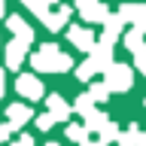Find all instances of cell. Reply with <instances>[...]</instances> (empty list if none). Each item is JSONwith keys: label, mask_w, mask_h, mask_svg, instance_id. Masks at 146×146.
<instances>
[{"label": "cell", "mask_w": 146, "mask_h": 146, "mask_svg": "<svg viewBox=\"0 0 146 146\" xmlns=\"http://www.w3.org/2000/svg\"><path fill=\"white\" fill-rule=\"evenodd\" d=\"M31 67L40 70V73H64V70H70V67H73V58H70V55H64L55 43H43V46H40V52L31 55Z\"/></svg>", "instance_id": "cell-1"}, {"label": "cell", "mask_w": 146, "mask_h": 146, "mask_svg": "<svg viewBox=\"0 0 146 146\" xmlns=\"http://www.w3.org/2000/svg\"><path fill=\"white\" fill-rule=\"evenodd\" d=\"M107 88L110 91H128L131 88V82H134V73L128 64H110L107 67Z\"/></svg>", "instance_id": "cell-2"}, {"label": "cell", "mask_w": 146, "mask_h": 146, "mask_svg": "<svg viewBox=\"0 0 146 146\" xmlns=\"http://www.w3.org/2000/svg\"><path fill=\"white\" fill-rule=\"evenodd\" d=\"M15 91L21 94V98H27V100H40L46 88H43V82L36 79L34 73H21V76L15 79Z\"/></svg>", "instance_id": "cell-3"}, {"label": "cell", "mask_w": 146, "mask_h": 146, "mask_svg": "<svg viewBox=\"0 0 146 146\" xmlns=\"http://www.w3.org/2000/svg\"><path fill=\"white\" fill-rule=\"evenodd\" d=\"M67 40H70L79 52H94V43H98V40H94V34H91L88 27H76V25L67 27Z\"/></svg>", "instance_id": "cell-4"}, {"label": "cell", "mask_w": 146, "mask_h": 146, "mask_svg": "<svg viewBox=\"0 0 146 146\" xmlns=\"http://www.w3.org/2000/svg\"><path fill=\"white\" fill-rule=\"evenodd\" d=\"M119 15L125 18V21H134L137 31L146 34V6H140V3H125V6L119 9Z\"/></svg>", "instance_id": "cell-5"}, {"label": "cell", "mask_w": 146, "mask_h": 146, "mask_svg": "<svg viewBox=\"0 0 146 146\" xmlns=\"http://www.w3.org/2000/svg\"><path fill=\"white\" fill-rule=\"evenodd\" d=\"M6 27L15 34V40H21V43H27V46L34 43V27L27 25L21 15H9V18H6Z\"/></svg>", "instance_id": "cell-6"}, {"label": "cell", "mask_w": 146, "mask_h": 146, "mask_svg": "<svg viewBox=\"0 0 146 146\" xmlns=\"http://www.w3.org/2000/svg\"><path fill=\"white\" fill-rule=\"evenodd\" d=\"M46 107H49V113L55 116V122H67L70 113H73V107L61 98V94H49V98H46Z\"/></svg>", "instance_id": "cell-7"}, {"label": "cell", "mask_w": 146, "mask_h": 146, "mask_svg": "<svg viewBox=\"0 0 146 146\" xmlns=\"http://www.w3.org/2000/svg\"><path fill=\"white\" fill-rule=\"evenodd\" d=\"M70 12H73L70 6H58L55 12H46V15H43V25L49 27L52 34H58V31H64V25H67V18H70Z\"/></svg>", "instance_id": "cell-8"}, {"label": "cell", "mask_w": 146, "mask_h": 146, "mask_svg": "<svg viewBox=\"0 0 146 146\" xmlns=\"http://www.w3.org/2000/svg\"><path fill=\"white\" fill-rule=\"evenodd\" d=\"M6 116H9V125L12 128H21V125H27L34 119V110L25 107V104H12V107H6Z\"/></svg>", "instance_id": "cell-9"}, {"label": "cell", "mask_w": 146, "mask_h": 146, "mask_svg": "<svg viewBox=\"0 0 146 146\" xmlns=\"http://www.w3.org/2000/svg\"><path fill=\"white\" fill-rule=\"evenodd\" d=\"M25 49H27V43H21V40L6 43V67H9V70H18V67H21V61H25Z\"/></svg>", "instance_id": "cell-10"}, {"label": "cell", "mask_w": 146, "mask_h": 146, "mask_svg": "<svg viewBox=\"0 0 146 146\" xmlns=\"http://www.w3.org/2000/svg\"><path fill=\"white\" fill-rule=\"evenodd\" d=\"M79 15L85 18V21H100V25H107L110 21V9L104 6V3H91V6L79 9Z\"/></svg>", "instance_id": "cell-11"}, {"label": "cell", "mask_w": 146, "mask_h": 146, "mask_svg": "<svg viewBox=\"0 0 146 146\" xmlns=\"http://www.w3.org/2000/svg\"><path fill=\"white\" fill-rule=\"evenodd\" d=\"M98 70H100V67H98V61H94V58L88 55V58H85V61H82L79 67H76V76H79L82 82H88V79H91V76H94Z\"/></svg>", "instance_id": "cell-12"}, {"label": "cell", "mask_w": 146, "mask_h": 146, "mask_svg": "<svg viewBox=\"0 0 146 146\" xmlns=\"http://www.w3.org/2000/svg\"><path fill=\"white\" fill-rule=\"evenodd\" d=\"M107 125H110V119L104 116V113H98V110L85 116V128H88V134H91V131H104Z\"/></svg>", "instance_id": "cell-13"}, {"label": "cell", "mask_w": 146, "mask_h": 146, "mask_svg": "<svg viewBox=\"0 0 146 146\" xmlns=\"http://www.w3.org/2000/svg\"><path fill=\"white\" fill-rule=\"evenodd\" d=\"M67 140L85 146V143H88V128H85V125H67Z\"/></svg>", "instance_id": "cell-14"}, {"label": "cell", "mask_w": 146, "mask_h": 146, "mask_svg": "<svg viewBox=\"0 0 146 146\" xmlns=\"http://www.w3.org/2000/svg\"><path fill=\"white\" fill-rule=\"evenodd\" d=\"M91 104H94V100H91L88 91H85V94H79V98L73 100V110H76V113H82V116H88V113H94V107H91Z\"/></svg>", "instance_id": "cell-15"}, {"label": "cell", "mask_w": 146, "mask_h": 146, "mask_svg": "<svg viewBox=\"0 0 146 146\" xmlns=\"http://www.w3.org/2000/svg\"><path fill=\"white\" fill-rule=\"evenodd\" d=\"M125 46L131 49V52H140V49H143V31H137V27H134V31L125 36Z\"/></svg>", "instance_id": "cell-16"}, {"label": "cell", "mask_w": 146, "mask_h": 146, "mask_svg": "<svg viewBox=\"0 0 146 146\" xmlns=\"http://www.w3.org/2000/svg\"><path fill=\"white\" fill-rule=\"evenodd\" d=\"M21 3H25V6H27V9H34L36 15L43 18V15H46V12H49V3H52V0H21Z\"/></svg>", "instance_id": "cell-17"}, {"label": "cell", "mask_w": 146, "mask_h": 146, "mask_svg": "<svg viewBox=\"0 0 146 146\" xmlns=\"http://www.w3.org/2000/svg\"><path fill=\"white\" fill-rule=\"evenodd\" d=\"M88 98H91V100H107V98H110L107 82H98V85H91V88H88Z\"/></svg>", "instance_id": "cell-18"}, {"label": "cell", "mask_w": 146, "mask_h": 146, "mask_svg": "<svg viewBox=\"0 0 146 146\" xmlns=\"http://www.w3.org/2000/svg\"><path fill=\"white\" fill-rule=\"evenodd\" d=\"M119 137H122V134H119V128L110 122V125L100 131V146H104V143H113V140H119Z\"/></svg>", "instance_id": "cell-19"}, {"label": "cell", "mask_w": 146, "mask_h": 146, "mask_svg": "<svg viewBox=\"0 0 146 146\" xmlns=\"http://www.w3.org/2000/svg\"><path fill=\"white\" fill-rule=\"evenodd\" d=\"M52 125H55V116H52V113H46V116H36V128H40V131H49Z\"/></svg>", "instance_id": "cell-20"}, {"label": "cell", "mask_w": 146, "mask_h": 146, "mask_svg": "<svg viewBox=\"0 0 146 146\" xmlns=\"http://www.w3.org/2000/svg\"><path fill=\"white\" fill-rule=\"evenodd\" d=\"M134 64L140 67V73H146V49H140V52H134Z\"/></svg>", "instance_id": "cell-21"}, {"label": "cell", "mask_w": 146, "mask_h": 146, "mask_svg": "<svg viewBox=\"0 0 146 146\" xmlns=\"http://www.w3.org/2000/svg\"><path fill=\"white\" fill-rule=\"evenodd\" d=\"M12 131H15V128L9 125V122H3V125H0V143H6V137L12 134Z\"/></svg>", "instance_id": "cell-22"}, {"label": "cell", "mask_w": 146, "mask_h": 146, "mask_svg": "<svg viewBox=\"0 0 146 146\" xmlns=\"http://www.w3.org/2000/svg\"><path fill=\"white\" fill-rule=\"evenodd\" d=\"M9 146H34V140H31V137H18V140H12V143H9Z\"/></svg>", "instance_id": "cell-23"}, {"label": "cell", "mask_w": 146, "mask_h": 146, "mask_svg": "<svg viewBox=\"0 0 146 146\" xmlns=\"http://www.w3.org/2000/svg\"><path fill=\"white\" fill-rule=\"evenodd\" d=\"M91 3H98V0H76V6H79V9H85V6H91Z\"/></svg>", "instance_id": "cell-24"}, {"label": "cell", "mask_w": 146, "mask_h": 146, "mask_svg": "<svg viewBox=\"0 0 146 146\" xmlns=\"http://www.w3.org/2000/svg\"><path fill=\"white\" fill-rule=\"evenodd\" d=\"M3 88H6V85H3V70H0V98H3Z\"/></svg>", "instance_id": "cell-25"}, {"label": "cell", "mask_w": 146, "mask_h": 146, "mask_svg": "<svg viewBox=\"0 0 146 146\" xmlns=\"http://www.w3.org/2000/svg\"><path fill=\"white\" fill-rule=\"evenodd\" d=\"M3 12H6V6H3V0H0V15H3Z\"/></svg>", "instance_id": "cell-26"}, {"label": "cell", "mask_w": 146, "mask_h": 146, "mask_svg": "<svg viewBox=\"0 0 146 146\" xmlns=\"http://www.w3.org/2000/svg\"><path fill=\"white\" fill-rule=\"evenodd\" d=\"M46 146H58V143H46Z\"/></svg>", "instance_id": "cell-27"}, {"label": "cell", "mask_w": 146, "mask_h": 146, "mask_svg": "<svg viewBox=\"0 0 146 146\" xmlns=\"http://www.w3.org/2000/svg\"><path fill=\"white\" fill-rule=\"evenodd\" d=\"M52 3H58V0H52Z\"/></svg>", "instance_id": "cell-28"}]
</instances>
